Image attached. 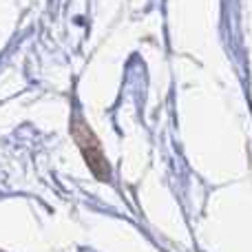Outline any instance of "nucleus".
Wrapping results in <instances>:
<instances>
[{"label": "nucleus", "mask_w": 252, "mask_h": 252, "mask_svg": "<svg viewBox=\"0 0 252 252\" xmlns=\"http://www.w3.org/2000/svg\"><path fill=\"white\" fill-rule=\"evenodd\" d=\"M80 124H82V133L84 135H78V133L75 135H78V144H80V148H82V153H84V159H87V164L91 166V170L97 175V177L109 179V166H106L104 155H102L100 146H97V142H95V135L87 128L84 120Z\"/></svg>", "instance_id": "nucleus-1"}]
</instances>
